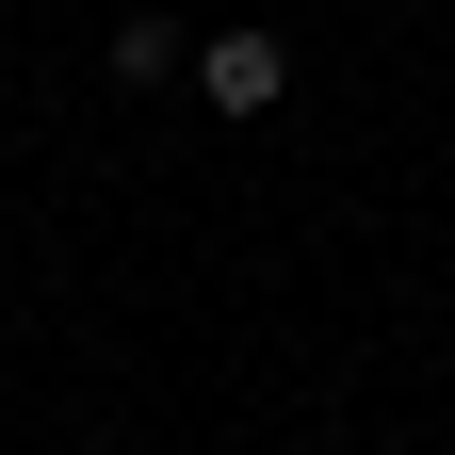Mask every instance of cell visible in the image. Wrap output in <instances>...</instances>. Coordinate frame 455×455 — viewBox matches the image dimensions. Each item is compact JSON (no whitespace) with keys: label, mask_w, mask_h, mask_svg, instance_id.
Here are the masks:
<instances>
[{"label":"cell","mask_w":455,"mask_h":455,"mask_svg":"<svg viewBox=\"0 0 455 455\" xmlns=\"http://www.w3.org/2000/svg\"><path fill=\"white\" fill-rule=\"evenodd\" d=\"M196 98H212V114H276V98H293V49H276L260 17L212 33V49H196Z\"/></svg>","instance_id":"1"},{"label":"cell","mask_w":455,"mask_h":455,"mask_svg":"<svg viewBox=\"0 0 455 455\" xmlns=\"http://www.w3.org/2000/svg\"><path fill=\"white\" fill-rule=\"evenodd\" d=\"M180 66H196V49L163 33V17H114V82H180Z\"/></svg>","instance_id":"2"}]
</instances>
